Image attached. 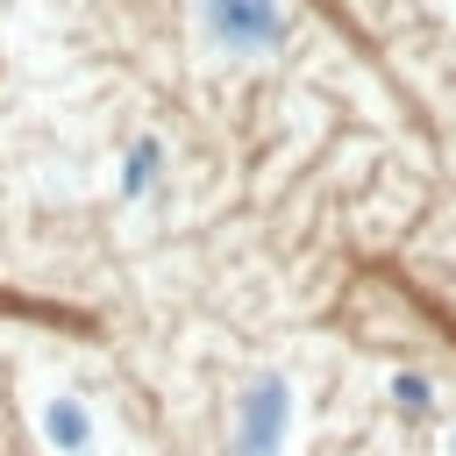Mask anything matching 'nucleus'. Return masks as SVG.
I'll use <instances>...</instances> for the list:
<instances>
[{
    "label": "nucleus",
    "mask_w": 456,
    "mask_h": 456,
    "mask_svg": "<svg viewBox=\"0 0 456 456\" xmlns=\"http://www.w3.org/2000/svg\"><path fill=\"white\" fill-rule=\"evenodd\" d=\"M50 435H57L64 449H78V442H86V420H78L71 406H50Z\"/></svg>",
    "instance_id": "1"
}]
</instances>
